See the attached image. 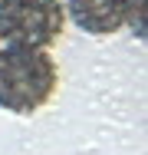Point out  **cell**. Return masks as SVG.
I'll return each instance as SVG.
<instances>
[{"mask_svg":"<svg viewBox=\"0 0 148 155\" xmlns=\"http://www.w3.org/2000/svg\"><path fill=\"white\" fill-rule=\"evenodd\" d=\"M59 89V66L50 50L0 46V109L13 116L40 112Z\"/></svg>","mask_w":148,"mask_h":155,"instance_id":"6da1fadb","label":"cell"},{"mask_svg":"<svg viewBox=\"0 0 148 155\" xmlns=\"http://www.w3.org/2000/svg\"><path fill=\"white\" fill-rule=\"evenodd\" d=\"M66 30L63 0H0V46L50 50Z\"/></svg>","mask_w":148,"mask_h":155,"instance_id":"7a4b0ae2","label":"cell"},{"mask_svg":"<svg viewBox=\"0 0 148 155\" xmlns=\"http://www.w3.org/2000/svg\"><path fill=\"white\" fill-rule=\"evenodd\" d=\"M66 17L89 36H112L122 27H135L138 36H145V7L135 0H66Z\"/></svg>","mask_w":148,"mask_h":155,"instance_id":"3957f363","label":"cell"},{"mask_svg":"<svg viewBox=\"0 0 148 155\" xmlns=\"http://www.w3.org/2000/svg\"><path fill=\"white\" fill-rule=\"evenodd\" d=\"M135 3H138V7H145V0H135Z\"/></svg>","mask_w":148,"mask_h":155,"instance_id":"277c9868","label":"cell"}]
</instances>
